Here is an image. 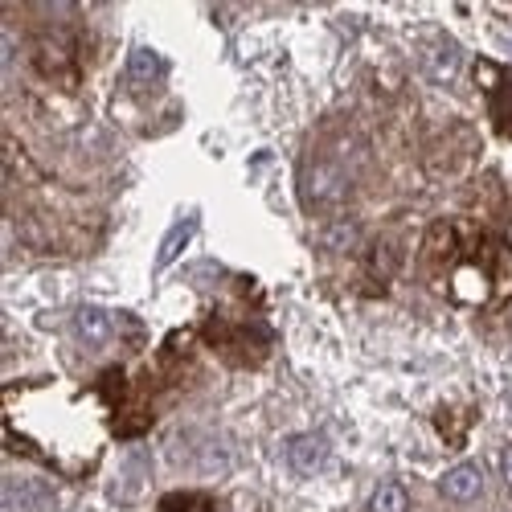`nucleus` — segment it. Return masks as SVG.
I'll list each match as a JSON object with an SVG mask.
<instances>
[{
  "instance_id": "f257e3e1",
  "label": "nucleus",
  "mask_w": 512,
  "mask_h": 512,
  "mask_svg": "<svg viewBox=\"0 0 512 512\" xmlns=\"http://www.w3.org/2000/svg\"><path fill=\"white\" fill-rule=\"evenodd\" d=\"M300 193H304L308 209L336 205V201H345V193H349V173L340 164H332V160H312V164H304V173H300Z\"/></svg>"
},
{
  "instance_id": "f03ea898",
  "label": "nucleus",
  "mask_w": 512,
  "mask_h": 512,
  "mask_svg": "<svg viewBox=\"0 0 512 512\" xmlns=\"http://www.w3.org/2000/svg\"><path fill=\"white\" fill-rule=\"evenodd\" d=\"M287 463L300 476H316L320 467L328 463V439L324 435H300V439H291L287 443Z\"/></svg>"
},
{
  "instance_id": "7ed1b4c3",
  "label": "nucleus",
  "mask_w": 512,
  "mask_h": 512,
  "mask_svg": "<svg viewBox=\"0 0 512 512\" xmlns=\"http://www.w3.org/2000/svg\"><path fill=\"white\" fill-rule=\"evenodd\" d=\"M422 62H426V78H435V82H455V74H459V66H463V50L455 46V41L439 37L435 46L422 54Z\"/></svg>"
},
{
  "instance_id": "20e7f679",
  "label": "nucleus",
  "mask_w": 512,
  "mask_h": 512,
  "mask_svg": "<svg viewBox=\"0 0 512 512\" xmlns=\"http://www.w3.org/2000/svg\"><path fill=\"white\" fill-rule=\"evenodd\" d=\"M74 336L82 340V345H91V349L107 345V340H111V316L103 308H95V304L78 308L74 312Z\"/></svg>"
},
{
  "instance_id": "39448f33",
  "label": "nucleus",
  "mask_w": 512,
  "mask_h": 512,
  "mask_svg": "<svg viewBox=\"0 0 512 512\" xmlns=\"http://www.w3.org/2000/svg\"><path fill=\"white\" fill-rule=\"evenodd\" d=\"M443 496L447 500H476L480 496V488H484V480H480V472L472 463H459V467H451V472L443 476Z\"/></svg>"
},
{
  "instance_id": "423d86ee",
  "label": "nucleus",
  "mask_w": 512,
  "mask_h": 512,
  "mask_svg": "<svg viewBox=\"0 0 512 512\" xmlns=\"http://www.w3.org/2000/svg\"><path fill=\"white\" fill-rule=\"evenodd\" d=\"M127 78H132V87H152L164 78V58H156L152 50H132L127 54Z\"/></svg>"
},
{
  "instance_id": "0eeeda50",
  "label": "nucleus",
  "mask_w": 512,
  "mask_h": 512,
  "mask_svg": "<svg viewBox=\"0 0 512 512\" xmlns=\"http://www.w3.org/2000/svg\"><path fill=\"white\" fill-rule=\"evenodd\" d=\"M193 230H197V218H185V222H177L173 230H168V234H164V242H160V254H156V267H168V263H173L177 254L189 246Z\"/></svg>"
},
{
  "instance_id": "6e6552de",
  "label": "nucleus",
  "mask_w": 512,
  "mask_h": 512,
  "mask_svg": "<svg viewBox=\"0 0 512 512\" xmlns=\"http://www.w3.org/2000/svg\"><path fill=\"white\" fill-rule=\"evenodd\" d=\"M406 508H410V496H406V488L394 484V480L377 484V492H373V500H369V512H406Z\"/></svg>"
},
{
  "instance_id": "1a4fd4ad",
  "label": "nucleus",
  "mask_w": 512,
  "mask_h": 512,
  "mask_svg": "<svg viewBox=\"0 0 512 512\" xmlns=\"http://www.w3.org/2000/svg\"><path fill=\"white\" fill-rule=\"evenodd\" d=\"M33 496H46V488H41V484L9 480V484H5V512H29V508H33Z\"/></svg>"
},
{
  "instance_id": "9d476101",
  "label": "nucleus",
  "mask_w": 512,
  "mask_h": 512,
  "mask_svg": "<svg viewBox=\"0 0 512 512\" xmlns=\"http://www.w3.org/2000/svg\"><path fill=\"white\" fill-rule=\"evenodd\" d=\"M353 242H357V226H353V222L328 226V234H324V246H328V250H349Z\"/></svg>"
},
{
  "instance_id": "9b49d317",
  "label": "nucleus",
  "mask_w": 512,
  "mask_h": 512,
  "mask_svg": "<svg viewBox=\"0 0 512 512\" xmlns=\"http://www.w3.org/2000/svg\"><path fill=\"white\" fill-rule=\"evenodd\" d=\"M0 62H5V78L17 70V41H13V33H9V29L0 33Z\"/></svg>"
},
{
  "instance_id": "f8f14e48",
  "label": "nucleus",
  "mask_w": 512,
  "mask_h": 512,
  "mask_svg": "<svg viewBox=\"0 0 512 512\" xmlns=\"http://www.w3.org/2000/svg\"><path fill=\"white\" fill-rule=\"evenodd\" d=\"M500 472H504V480H508V488H512V447L500 451Z\"/></svg>"
}]
</instances>
